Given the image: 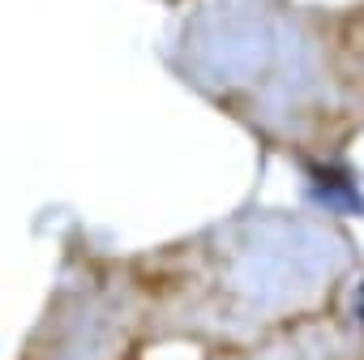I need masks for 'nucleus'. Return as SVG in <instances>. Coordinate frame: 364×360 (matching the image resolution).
I'll return each instance as SVG.
<instances>
[{
	"instance_id": "obj_1",
	"label": "nucleus",
	"mask_w": 364,
	"mask_h": 360,
	"mask_svg": "<svg viewBox=\"0 0 364 360\" xmlns=\"http://www.w3.org/2000/svg\"><path fill=\"white\" fill-rule=\"evenodd\" d=\"M355 313H360V317H364V283H360V287H355Z\"/></svg>"
}]
</instances>
